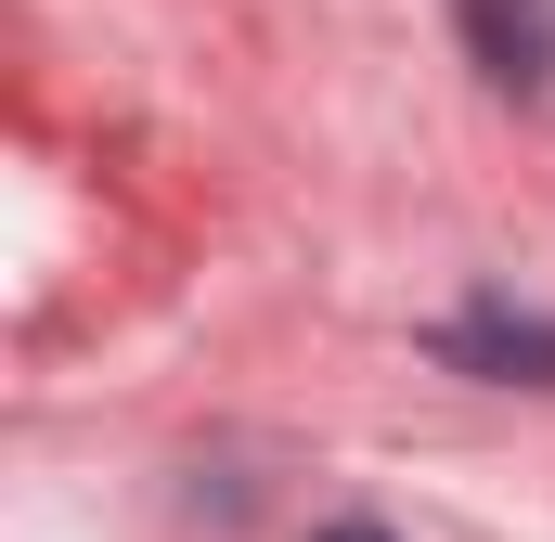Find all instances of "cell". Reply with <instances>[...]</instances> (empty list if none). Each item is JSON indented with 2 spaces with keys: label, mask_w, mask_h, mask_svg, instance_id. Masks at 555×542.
I'll return each instance as SVG.
<instances>
[{
  "label": "cell",
  "mask_w": 555,
  "mask_h": 542,
  "mask_svg": "<svg viewBox=\"0 0 555 542\" xmlns=\"http://www.w3.org/2000/svg\"><path fill=\"white\" fill-rule=\"evenodd\" d=\"M323 542H388V530H362V517H349V530H323Z\"/></svg>",
  "instance_id": "obj_3"
},
{
  "label": "cell",
  "mask_w": 555,
  "mask_h": 542,
  "mask_svg": "<svg viewBox=\"0 0 555 542\" xmlns=\"http://www.w3.org/2000/svg\"><path fill=\"white\" fill-rule=\"evenodd\" d=\"M465 39L504 91H543L555 78V0H465Z\"/></svg>",
  "instance_id": "obj_2"
},
{
  "label": "cell",
  "mask_w": 555,
  "mask_h": 542,
  "mask_svg": "<svg viewBox=\"0 0 555 542\" xmlns=\"http://www.w3.org/2000/svg\"><path fill=\"white\" fill-rule=\"evenodd\" d=\"M452 375H491V388H555V323H517V310H465L439 336Z\"/></svg>",
  "instance_id": "obj_1"
}]
</instances>
